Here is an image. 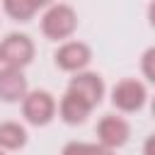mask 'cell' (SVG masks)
Instances as JSON below:
<instances>
[{
    "label": "cell",
    "mask_w": 155,
    "mask_h": 155,
    "mask_svg": "<svg viewBox=\"0 0 155 155\" xmlns=\"http://www.w3.org/2000/svg\"><path fill=\"white\" fill-rule=\"evenodd\" d=\"M97 143L107 150H116V148H124L131 138V124L119 116V114H104L99 121H97Z\"/></svg>",
    "instance_id": "obj_6"
},
{
    "label": "cell",
    "mask_w": 155,
    "mask_h": 155,
    "mask_svg": "<svg viewBox=\"0 0 155 155\" xmlns=\"http://www.w3.org/2000/svg\"><path fill=\"white\" fill-rule=\"evenodd\" d=\"M143 155H155V133H150L143 140Z\"/></svg>",
    "instance_id": "obj_14"
},
{
    "label": "cell",
    "mask_w": 155,
    "mask_h": 155,
    "mask_svg": "<svg viewBox=\"0 0 155 155\" xmlns=\"http://www.w3.org/2000/svg\"><path fill=\"white\" fill-rule=\"evenodd\" d=\"M68 90L73 94H78L80 99H85L92 109L102 104L104 94H107V85H104V78L99 73H92V70H82V73H75L68 82Z\"/></svg>",
    "instance_id": "obj_7"
},
{
    "label": "cell",
    "mask_w": 155,
    "mask_h": 155,
    "mask_svg": "<svg viewBox=\"0 0 155 155\" xmlns=\"http://www.w3.org/2000/svg\"><path fill=\"white\" fill-rule=\"evenodd\" d=\"M140 73H143V78L150 85H155V46L143 51V56H140Z\"/></svg>",
    "instance_id": "obj_13"
},
{
    "label": "cell",
    "mask_w": 155,
    "mask_h": 155,
    "mask_svg": "<svg viewBox=\"0 0 155 155\" xmlns=\"http://www.w3.org/2000/svg\"><path fill=\"white\" fill-rule=\"evenodd\" d=\"M107 155H116V153H114V150H109V153H107Z\"/></svg>",
    "instance_id": "obj_18"
},
{
    "label": "cell",
    "mask_w": 155,
    "mask_h": 155,
    "mask_svg": "<svg viewBox=\"0 0 155 155\" xmlns=\"http://www.w3.org/2000/svg\"><path fill=\"white\" fill-rule=\"evenodd\" d=\"M29 140V133L24 124L19 121H0V150H22Z\"/></svg>",
    "instance_id": "obj_10"
},
{
    "label": "cell",
    "mask_w": 155,
    "mask_h": 155,
    "mask_svg": "<svg viewBox=\"0 0 155 155\" xmlns=\"http://www.w3.org/2000/svg\"><path fill=\"white\" fill-rule=\"evenodd\" d=\"M148 24L155 29V0H150V5H148Z\"/></svg>",
    "instance_id": "obj_15"
},
{
    "label": "cell",
    "mask_w": 155,
    "mask_h": 155,
    "mask_svg": "<svg viewBox=\"0 0 155 155\" xmlns=\"http://www.w3.org/2000/svg\"><path fill=\"white\" fill-rule=\"evenodd\" d=\"M90 114H92V107L78 94H73L70 90H65V94L58 99V116L68 126H82L90 119Z\"/></svg>",
    "instance_id": "obj_9"
},
{
    "label": "cell",
    "mask_w": 155,
    "mask_h": 155,
    "mask_svg": "<svg viewBox=\"0 0 155 155\" xmlns=\"http://www.w3.org/2000/svg\"><path fill=\"white\" fill-rule=\"evenodd\" d=\"M53 63H56V68L63 70V73H73V75H75V73H82V70H87V65L92 63V48H90V44H85V41L68 39V41H63V44L56 48Z\"/></svg>",
    "instance_id": "obj_5"
},
{
    "label": "cell",
    "mask_w": 155,
    "mask_h": 155,
    "mask_svg": "<svg viewBox=\"0 0 155 155\" xmlns=\"http://www.w3.org/2000/svg\"><path fill=\"white\" fill-rule=\"evenodd\" d=\"M29 92V82L24 70L19 68H0V102L5 104H22V99Z\"/></svg>",
    "instance_id": "obj_8"
},
{
    "label": "cell",
    "mask_w": 155,
    "mask_h": 155,
    "mask_svg": "<svg viewBox=\"0 0 155 155\" xmlns=\"http://www.w3.org/2000/svg\"><path fill=\"white\" fill-rule=\"evenodd\" d=\"M150 114H153V119H155V97L150 99Z\"/></svg>",
    "instance_id": "obj_17"
},
{
    "label": "cell",
    "mask_w": 155,
    "mask_h": 155,
    "mask_svg": "<svg viewBox=\"0 0 155 155\" xmlns=\"http://www.w3.org/2000/svg\"><path fill=\"white\" fill-rule=\"evenodd\" d=\"M78 31V12L65 2H53L41 15V34L48 41H68Z\"/></svg>",
    "instance_id": "obj_1"
},
{
    "label": "cell",
    "mask_w": 155,
    "mask_h": 155,
    "mask_svg": "<svg viewBox=\"0 0 155 155\" xmlns=\"http://www.w3.org/2000/svg\"><path fill=\"white\" fill-rule=\"evenodd\" d=\"M34 5H36V10H41V7H51L56 0H31Z\"/></svg>",
    "instance_id": "obj_16"
},
{
    "label": "cell",
    "mask_w": 155,
    "mask_h": 155,
    "mask_svg": "<svg viewBox=\"0 0 155 155\" xmlns=\"http://www.w3.org/2000/svg\"><path fill=\"white\" fill-rule=\"evenodd\" d=\"M36 46L31 41L29 34L22 31H10L2 41H0V63L7 68H19L24 70L31 61H34Z\"/></svg>",
    "instance_id": "obj_4"
},
{
    "label": "cell",
    "mask_w": 155,
    "mask_h": 155,
    "mask_svg": "<svg viewBox=\"0 0 155 155\" xmlns=\"http://www.w3.org/2000/svg\"><path fill=\"white\" fill-rule=\"evenodd\" d=\"M2 12L12 22H29L39 12L31 0H2Z\"/></svg>",
    "instance_id": "obj_11"
},
{
    "label": "cell",
    "mask_w": 155,
    "mask_h": 155,
    "mask_svg": "<svg viewBox=\"0 0 155 155\" xmlns=\"http://www.w3.org/2000/svg\"><path fill=\"white\" fill-rule=\"evenodd\" d=\"M109 150L102 148L97 140L94 143H87V140H68L63 148H61V155H107Z\"/></svg>",
    "instance_id": "obj_12"
},
{
    "label": "cell",
    "mask_w": 155,
    "mask_h": 155,
    "mask_svg": "<svg viewBox=\"0 0 155 155\" xmlns=\"http://www.w3.org/2000/svg\"><path fill=\"white\" fill-rule=\"evenodd\" d=\"M109 102L116 111L121 114H136L145 107L148 102V87L145 82H140L138 78H124L119 80L111 92H109Z\"/></svg>",
    "instance_id": "obj_2"
},
{
    "label": "cell",
    "mask_w": 155,
    "mask_h": 155,
    "mask_svg": "<svg viewBox=\"0 0 155 155\" xmlns=\"http://www.w3.org/2000/svg\"><path fill=\"white\" fill-rule=\"evenodd\" d=\"M0 65H2V63H0Z\"/></svg>",
    "instance_id": "obj_20"
},
{
    "label": "cell",
    "mask_w": 155,
    "mask_h": 155,
    "mask_svg": "<svg viewBox=\"0 0 155 155\" xmlns=\"http://www.w3.org/2000/svg\"><path fill=\"white\" fill-rule=\"evenodd\" d=\"M58 114V102L48 90H29L22 99V116L29 126H48Z\"/></svg>",
    "instance_id": "obj_3"
},
{
    "label": "cell",
    "mask_w": 155,
    "mask_h": 155,
    "mask_svg": "<svg viewBox=\"0 0 155 155\" xmlns=\"http://www.w3.org/2000/svg\"><path fill=\"white\" fill-rule=\"evenodd\" d=\"M0 155H5V150H0Z\"/></svg>",
    "instance_id": "obj_19"
}]
</instances>
